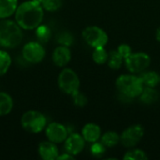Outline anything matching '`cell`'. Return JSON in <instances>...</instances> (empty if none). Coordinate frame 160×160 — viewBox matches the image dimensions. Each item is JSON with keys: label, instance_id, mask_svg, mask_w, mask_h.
Wrapping results in <instances>:
<instances>
[{"label": "cell", "instance_id": "cell-29", "mask_svg": "<svg viewBox=\"0 0 160 160\" xmlns=\"http://www.w3.org/2000/svg\"><path fill=\"white\" fill-rule=\"evenodd\" d=\"M117 52L122 55V57L125 59L127 58L128 56H129L131 53H132V50L130 48V46H128V44H121L118 49H117Z\"/></svg>", "mask_w": 160, "mask_h": 160}, {"label": "cell", "instance_id": "cell-25", "mask_svg": "<svg viewBox=\"0 0 160 160\" xmlns=\"http://www.w3.org/2000/svg\"><path fill=\"white\" fill-rule=\"evenodd\" d=\"M147 158H148V157L145 154V152H143L142 150H140V149L130 150V151L127 152L126 155L124 156L125 160H144Z\"/></svg>", "mask_w": 160, "mask_h": 160}, {"label": "cell", "instance_id": "cell-31", "mask_svg": "<svg viewBox=\"0 0 160 160\" xmlns=\"http://www.w3.org/2000/svg\"><path fill=\"white\" fill-rule=\"evenodd\" d=\"M156 38H157V39L160 42V27L158 29V31H157V34H156Z\"/></svg>", "mask_w": 160, "mask_h": 160}, {"label": "cell", "instance_id": "cell-10", "mask_svg": "<svg viewBox=\"0 0 160 160\" xmlns=\"http://www.w3.org/2000/svg\"><path fill=\"white\" fill-rule=\"evenodd\" d=\"M45 134L48 141L54 143H61L66 141L68 136V129L62 124L52 122L49 124L45 129Z\"/></svg>", "mask_w": 160, "mask_h": 160}, {"label": "cell", "instance_id": "cell-13", "mask_svg": "<svg viewBox=\"0 0 160 160\" xmlns=\"http://www.w3.org/2000/svg\"><path fill=\"white\" fill-rule=\"evenodd\" d=\"M71 59V52L67 46H58L52 52V61L57 67H65Z\"/></svg>", "mask_w": 160, "mask_h": 160}, {"label": "cell", "instance_id": "cell-12", "mask_svg": "<svg viewBox=\"0 0 160 160\" xmlns=\"http://www.w3.org/2000/svg\"><path fill=\"white\" fill-rule=\"evenodd\" d=\"M38 154L44 160H55L59 156V150L56 143L50 141L42 142L38 146Z\"/></svg>", "mask_w": 160, "mask_h": 160}, {"label": "cell", "instance_id": "cell-28", "mask_svg": "<svg viewBox=\"0 0 160 160\" xmlns=\"http://www.w3.org/2000/svg\"><path fill=\"white\" fill-rule=\"evenodd\" d=\"M106 150V147L101 143V142H93L92 146H91V153L92 155L96 156V157H99L102 154H104Z\"/></svg>", "mask_w": 160, "mask_h": 160}, {"label": "cell", "instance_id": "cell-30", "mask_svg": "<svg viewBox=\"0 0 160 160\" xmlns=\"http://www.w3.org/2000/svg\"><path fill=\"white\" fill-rule=\"evenodd\" d=\"M74 158V156H72V155H70L69 153H65V154H63V155H59L58 156V158H57V159L58 160H64V159H73Z\"/></svg>", "mask_w": 160, "mask_h": 160}, {"label": "cell", "instance_id": "cell-21", "mask_svg": "<svg viewBox=\"0 0 160 160\" xmlns=\"http://www.w3.org/2000/svg\"><path fill=\"white\" fill-rule=\"evenodd\" d=\"M11 65V57L10 55L3 50H0V76L5 75Z\"/></svg>", "mask_w": 160, "mask_h": 160}, {"label": "cell", "instance_id": "cell-8", "mask_svg": "<svg viewBox=\"0 0 160 160\" xmlns=\"http://www.w3.org/2000/svg\"><path fill=\"white\" fill-rule=\"evenodd\" d=\"M45 49L39 42L31 41L26 43L22 48V57L23 59L31 64L40 63L45 57Z\"/></svg>", "mask_w": 160, "mask_h": 160}, {"label": "cell", "instance_id": "cell-20", "mask_svg": "<svg viewBox=\"0 0 160 160\" xmlns=\"http://www.w3.org/2000/svg\"><path fill=\"white\" fill-rule=\"evenodd\" d=\"M123 60H124V58L122 57V55L117 51H111L109 52L107 63L111 68L118 69L121 68V66L123 64Z\"/></svg>", "mask_w": 160, "mask_h": 160}, {"label": "cell", "instance_id": "cell-17", "mask_svg": "<svg viewBox=\"0 0 160 160\" xmlns=\"http://www.w3.org/2000/svg\"><path fill=\"white\" fill-rule=\"evenodd\" d=\"M13 109V99L6 92H0V116L8 115Z\"/></svg>", "mask_w": 160, "mask_h": 160}, {"label": "cell", "instance_id": "cell-22", "mask_svg": "<svg viewBox=\"0 0 160 160\" xmlns=\"http://www.w3.org/2000/svg\"><path fill=\"white\" fill-rule=\"evenodd\" d=\"M36 37L41 43H46L51 38V29L45 24L38 25L36 29Z\"/></svg>", "mask_w": 160, "mask_h": 160}, {"label": "cell", "instance_id": "cell-11", "mask_svg": "<svg viewBox=\"0 0 160 160\" xmlns=\"http://www.w3.org/2000/svg\"><path fill=\"white\" fill-rule=\"evenodd\" d=\"M85 140L83 137L77 133H72L68 136L65 141V149L72 156L79 155L84 148Z\"/></svg>", "mask_w": 160, "mask_h": 160}, {"label": "cell", "instance_id": "cell-24", "mask_svg": "<svg viewBox=\"0 0 160 160\" xmlns=\"http://www.w3.org/2000/svg\"><path fill=\"white\" fill-rule=\"evenodd\" d=\"M56 40L57 42L62 45V46H67V47H69L73 44L74 42V37L71 33L69 32H61L60 34L57 35L56 37Z\"/></svg>", "mask_w": 160, "mask_h": 160}, {"label": "cell", "instance_id": "cell-16", "mask_svg": "<svg viewBox=\"0 0 160 160\" xmlns=\"http://www.w3.org/2000/svg\"><path fill=\"white\" fill-rule=\"evenodd\" d=\"M159 98V93L155 89V87H148L146 86L143 88L142 94L140 95V100L143 104H153L157 102Z\"/></svg>", "mask_w": 160, "mask_h": 160}, {"label": "cell", "instance_id": "cell-18", "mask_svg": "<svg viewBox=\"0 0 160 160\" xmlns=\"http://www.w3.org/2000/svg\"><path fill=\"white\" fill-rule=\"evenodd\" d=\"M120 142V136L113 132V131H109L103 134L100 137V142L106 147V148H111L115 145H117Z\"/></svg>", "mask_w": 160, "mask_h": 160}, {"label": "cell", "instance_id": "cell-4", "mask_svg": "<svg viewBox=\"0 0 160 160\" xmlns=\"http://www.w3.org/2000/svg\"><path fill=\"white\" fill-rule=\"evenodd\" d=\"M47 124L46 117L38 111H28L24 112L21 118V125L24 130L30 133L41 132Z\"/></svg>", "mask_w": 160, "mask_h": 160}, {"label": "cell", "instance_id": "cell-32", "mask_svg": "<svg viewBox=\"0 0 160 160\" xmlns=\"http://www.w3.org/2000/svg\"><path fill=\"white\" fill-rule=\"evenodd\" d=\"M35 1H37V2H38V3H40V4H41L43 0H35Z\"/></svg>", "mask_w": 160, "mask_h": 160}, {"label": "cell", "instance_id": "cell-3", "mask_svg": "<svg viewBox=\"0 0 160 160\" xmlns=\"http://www.w3.org/2000/svg\"><path fill=\"white\" fill-rule=\"evenodd\" d=\"M115 85L120 94H123L130 98L140 97L144 88V84L141 77L131 74H124L119 76L116 80Z\"/></svg>", "mask_w": 160, "mask_h": 160}, {"label": "cell", "instance_id": "cell-7", "mask_svg": "<svg viewBox=\"0 0 160 160\" xmlns=\"http://www.w3.org/2000/svg\"><path fill=\"white\" fill-rule=\"evenodd\" d=\"M125 63L127 68L131 73H141L148 68L151 58L145 52H132L129 56L125 58Z\"/></svg>", "mask_w": 160, "mask_h": 160}, {"label": "cell", "instance_id": "cell-2", "mask_svg": "<svg viewBox=\"0 0 160 160\" xmlns=\"http://www.w3.org/2000/svg\"><path fill=\"white\" fill-rule=\"evenodd\" d=\"M22 31L20 25L11 20H0V45L13 49L18 47L22 40Z\"/></svg>", "mask_w": 160, "mask_h": 160}, {"label": "cell", "instance_id": "cell-23", "mask_svg": "<svg viewBox=\"0 0 160 160\" xmlns=\"http://www.w3.org/2000/svg\"><path fill=\"white\" fill-rule=\"evenodd\" d=\"M108 56H109V53L104 49V47L95 48V50L93 52V60L98 65H103V64L107 63Z\"/></svg>", "mask_w": 160, "mask_h": 160}, {"label": "cell", "instance_id": "cell-6", "mask_svg": "<svg viewBox=\"0 0 160 160\" xmlns=\"http://www.w3.org/2000/svg\"><path fill=\"white\" fill-rule=\"evenodd\" d=\"M82 38L85 42L93 48L105 47L108 43L106 32L98 26H88L82 31Z\"/></svg>", "mask_w": 160, "mask_h": 160}, {"label": "cell", "instance_id": "cell-15", "mask_svg": "<svg viewBox=\"0 0 160 160\" xmlns=\"http://www.w3.org/2000/svg\"><path fill=\"white\" fill-rule=\"evenodd\" d=\"M18 7V0H0V20L12 16Z\"/></svg>", "mask_w": 160, "mask_h": 160}, {"label": "cell", "instance_id": "cell-5", "mask_svg": "<svg viewBox=\"0 0 160 160\" xmlns=\"http://www.w3.org/2000/svg\"><path fill=\"white\" fill-rule=\"evenodd\" d=\"M58 86L62 92L73 95L80 88V79L71 68H64L58 76Z\"/></svg>", "mask_w": 160, "mask_h": 160}, {"label": "cell", "instance_id": "cell-9", "mask_svg": "<svg viewBox=\"0 0 160 160\" xmlns=\"http://www.w3.org/2000/svg\"><path fill=\"white\" fill-rule=\"evenodd\" d=\"M144 129L140 125H134L128 128L120 136V142L125 147H134L143 137Z\"/></svg>", "mask_w": 160, "mask_h": 160}, {"label": "cell", "instance_id": "cell-19", "mask_svg": "<svg viewBox=\"0 0 160 160\" xmlns=\"http://www.w3.org/2000/svg\"><path fill=\"white\" fill-rule=\"evenodd\" d=\"M141 79L145 86L148 87H156L158 83H160V75L156 71H147L144 72Z\"/></svg>", "mask_w": 160, "mask_h": 160}, {"label": "cell", "instance_id": "cell-27", "mask_svg": "<svg viewBox=\"0 0 160 160\" xmlns=\"http://www.w3.org/2000/svg\"><path fill=\"white\" fill-rule=\"evenodd\" d=\"M72 96L73 98V102L76 106L78 107H84L87 104V98L84 94H82L80 91H77L76 93H74Z\"/></svg>", "mask_w": 160, "mask_h": 160}, {"label": "cell", "instance_id": "cell-14", "mask_svg": "<svg viewBox=\"0 0 160 160\" xmlns=\"http://www.w3.org/2000/svg\"><path fill=\"white\" fill-rule=\"evenodd\" d=\"M82 136L83 137L85 142H92V143L96 142L101 137V128L99 126L96 124L89 123L82 128Z\"/></svg>", "mask_w": 160, "mask_h": 160}, {"label": "cell", "instance_id": "cell-1", "mask_svg": "<svg viewBox=\"0 0 160 160\" xmlns=\"http://www.w3.org/2000/svg\"><path fill=\"white\" fill-rule=\"evenodd\" d=\"M43 7L35 0H29L18 5L14 13L15 22L24 30H34L41 24L44 17Z\"/></svg>", "mask_w": 160, "mask_h": 160}, {"label": "cell", "instance_id": "cell-26", "mask_svg": "<svg viewBox=\"0 0 160 160\" xmlns=\"http://www.w3.org/2000/svg\"><path fill=\"white\" fill-rule=\"evenodd\" d=\"M41 5L47 11H56L62 7L63 0H43Z\"/></svg>", "mask_w": 160, "mask_h": 160}]
</instances>
